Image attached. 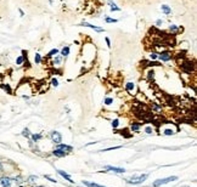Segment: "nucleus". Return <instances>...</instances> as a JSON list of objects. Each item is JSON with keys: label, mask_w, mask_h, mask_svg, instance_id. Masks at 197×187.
I'll return each mask as SVG.
<instances>
[{"label": "nucleus", "mask_w": 197, "mask_h": 187, "mask_svg": "<svg viewBox=\"0 0 197 187\" xmlns=\"http://www.w3.org/2000/svg\"><path fill=\"white\" fill-rule=\"evenodd\" d=\"M147 178H149V174H142V175H139V176H133L131 179L127 180V182L130 184V185H140L142 182H145Z\"/></svg>", "instance_id": "f257e3e1"}, {"label": "nucleus", "mask_w": 197, "mask_h": 187, "mask_svg": "<svg viewBox=\"0 0 197 187\" xmlns=\"http://www.w3.org/2000/svg\"><path fill=\"white\" fill-rule=\"evenodd\" d=\"M178 178L177 176H169V178H164V179H158L156 181H153L152 186L153 187H160L162 185H166V184H169L170 181H177Z\"/></svg>", "instance_id": "f03ea898"}, {"label": "nucleus", "mask_w": 197, "mask_h": 187, "mask_svg": "<svg viewBox=\"0 0 197 187\" xmlns=\"http://www.w3.org/2000/svg\"><path fill=\"white\" fill-rule=\"evenodd\" d=\"M50 139H51L52 142H55L56 145H58V143L62 142V135L58 131H51L50 132Z\"/></svg>", "instance_id": "7ed1b4c3"}, {"label": "nucleus", "mask_w": 197, "mask_h": 187, "mask_svg": "<svg viewBox=\"0 0 197 187\" xmlns=\"http://www.w3.org/2000/svg\"><path fill=\"white\" fill-rule=\"evenodd\" d=\"M158 58L162 62H168L172 60V54L169 51H162L161 54H158Z\"/></svg>", "instance_id": "20e7f679"}, {"label": "nucleus", "mask_w": 197, "mask_h": 187, "mask_svg": "<svg viewBox=\"0 0 197 187\" xmlns=\"http://www.w3.org/2000/svg\"><path fill=\"white\" fill-rule=\"evenodd\" d=\"M11 184H12V180L9 176H1L0 178V185H1V187H11Z\"/></svg>", "instance_id": "39448f33"}, {"label": "nucleus", "mask_w": 197, "mask_h": 187, "mask_svg": "<svg viewBox=\"0 0 197 187\" xmlns=\"http://www.w3.org/2000/svg\"><path fill=\"white\" fill-rule=\"evenodd\" d=\"M79 26H82V27H89V28L94 29L95 32H99V33H102L105 32V29L101 28V27H97V26H94V24H90V23H88V22H82Z\"/></svg>", "instance_id": "423d86ee"}, {"label": "nucleus", "mask_w": 197, "mask_h": 187, "mask_svg": "<svg viewBox=\"0 0 197 187\" xmlns=\"http://www.w3.org/2000/svg\"><path fill=\"white\" fill-rule=\"evenodd\" d=\"M105 169H106V170H110V171H113V173H117V174H123V173H125V169L124 168H118V167H112V165H107Z\"/></svg>", "instance_id": "0eeeda50"}, {"label": "nucleus", "mask_w": 197, "mask_h": 187, "mask_svg": "<svg viewBox=\"0 0 197 187\" xmlns=\"http://www.w3.org/2000/svg\"><path fill=\"white\" fill-rule=\"evenodd\" d=\"M56 148H58V150H62L63 152H66V153H68V152H72V151H73V147H72V146H69V145H66V143H58Z\"/></svg>", "instance_id": "6e6552de"}, {"label": "nucleus", "mask_w": 197, "mask_h": 187, "mask_svg": "<svg viewBox=\"0 0 197 187\" xmlns=\"http://www.w3.org/2000/svg\"><path fill=\"white\" fill-rule=\"evenodd\" d=\"M57 174H58V175H61V176L65 179V180H67V181H68V182H71V184H73V182H74V181H72L71 176H69L67 173H65L63 170H57Z\"/></svg>", "instance_id": "1a4fd4ad"}, {"label": "nucleus", "mask_w": 197, "mask_h": 187, "mask_svg": "<svg viewBox=\"0 0 197 187\" xmlns=\"http://www.w3.org/2000/svg\"><path fill=\"white\" fill-rule=\"evenodd\" d=\"M52 154H54V156H56V157H58V158H62V157H65L67 153H66V152H63L62 150L55 148V150L52 151Z\"/></svg>", "instance_id": "9d476101"}, {"label": "nucleus", "mask_w": 197, "mask_h": 187, "mask_svg": "<svg viewBox=\"0 0 197 187\" xmlns=\"http://www.w3.org/2000/svg\"><path fill=\"white\" fill-rule=\"evenodd\" d=\"M108 5H110L111 11H121V7H118V6L116 5V2L112 1V0H108Z\"/></svg>", "instance_id": "9b49d317"}, {"label": "nucleus", "mask_w": 197, "mask_h": 187, "mask_svg": "<svg viewBox=\"0 0 197 187\" xmlns=\"http://www.w3.org/2000/svg\"><path fill=\"white\" fill-rule=\"evenodd\" d=\"M30 139H32L33 142H38V141H40L43 139V135H41V134H32V135H30Z\"/></svg>", "instance_id": "f8f14e48"}, {"label": "nucleus", "mask_w": 197, "mask_h": 187, "mask_svg": "<svg viewBox=\"0 0 197 187\" xmlns=\"http://www.w3.org/2000/svg\"><path fill=\"white\" fill-rule=\"evenodd\" d=\"M161 10H162V12L166 13V15H170V13H172V9L169 7L168 5H162V6H161Z\"/></svg>", "instance_id": "ddd939ff"}, {"label": "nucleus", "mask_w": 197, "mask_h": 187, "mask_svg": "<svg viewBox=\"0 0 197 187\" xmlns=\"http://www.w3.org/2000/svg\"><path fill=\"white\" fill-rule=\"evenodd\" d=\"M135 89V84L133 83V82H128L127 84H125V90L127 91H133Z\"/></svg>", "instance_id": "4468645a"}, {"label": "nucleus", "mask_w": 197, "mask_h": 187, "mask_svg": "<svg viewBox=\"0 0 197 187\" xmlns=\"http://www.w3.org/2000/svg\"><path fill=\"white\" fill-rule=\"evenodd\" d=\"M130 130L131 131H139L140 130V123H133L130 125Z\"/></svg>", "instance_id": "2eb2a0df"}, {"label": "nucleus", "mask_w": 197, "mask_h": 187, "mask_svg": "<svg viewBox=\"0 0 197 187\" xmlns=\"http://www.w3.org/2000/svg\"><path fill=\"white\" fill-rule=\"evenodd\" d=\"M69 55V46H65L61 50V56L62 57H67Z\"/></svg>", "instance_id": "dca6fc26"}, {"label": "nucleus", "mask_w": 197, "mask_h": 187, "mask_svg": "<svg viewBox=\"0 0 197 187\" xmlns=\"http://www.w3.org/2000/svg\"><path fill=\"white\" fill-rule=\"evenodd\" d=\"M56 55H58V50L57 49H52L47 52V57H55Z\"/></svg>", "instance_id": "f3484780"}, {"label": "nucleus", "mask_w": 197, "mask_h": 187, "mask_svg": "<svg viewBox=\"0 0 197 187\" xmlns=\"http://www.w3.org/2000/svg\"><path fill=\"white\" fill-rule=\"evenodd\" d=\"M37 180H38L37 175H29L28 179H27V182H28V184H34Z\"/></svg>", "instance_id": "a211bd4d"}, {"label": "nucleus", "mask_w": 197, "mask_h": 187, "mask_svg": "<svg viewBox=\"0 0 197 187\" xmlns=\"http://www.w3.org/2000/svg\"><path fill=\"white\" fill-rule=\"evenodd\" d=\"M83 185L86 187H100V185H97L95 182H89V181H83Z\"/></svg>", "instance_id": "6ab92c4d"}, {"label": "nucleus", "mask_w": 197, "mask_h": 187, "mask_svg": "<svg viewBox=\"0 0 197 187\" xmlns=\"http://www.w3.org/2000/svg\"><path fill=\"white\" fill-rule=\"evenodd\" d=\"M11 180H12L13 182H16L17 185H21V184L23 182V179L21 178V176H15V178H11Z\"/></svg>", "instance_id": "aec40b11"}, {"label": "nucleus", "mask_w": 197, "mask_h": 187, "mask_svg": "<svg viewBox=\"0 0 197 187\" xmlns=\"http://www.w3.org/2000/svg\"><path fill=\"white\" fill-rule=\"evenodd\" d=\"M23 62H24V56H23V55H22V56H18L16 58V65L17 66H22Z\"/></svg>", "instance_id": "412c9836"}, {"label": "nucleus", "mask_w": 197, "mask_h": 187, "mask_svg": "<svg viewBox=\"0 0 197 187\" xmlns=\"http://www.w3.org/2000/svg\"><path fill=\"white\" fill-rule=\"evenodd\" d=\"M180 28H179L178 26H175V24H172L170 27H169V32H172V33H178Z\"/></svg>", "instance_id": "4be33fe9"}, {"label": "nucleus", "mask_w": 197, "mask_h": 187, "mask_svg": "<svg viewBox=\"0 0 197 187\" xmlns=\"http://www.w3.org/2000/svg\"><path fill=\"white\" fill-rule=\"evenodd\" d=\"M0 88H1V89H4V90H5V91H6V93L7 94H11L12 93V90H11V88H10V85L9 84H2V85H0Z\"/></svg>", "instance_id": "5701e85b"}, {"label": "nucleus", "mask_w": 197, "mask_h": 187, "mask_svg": "<svg viewBox=\"0 0 197 187\" xmlns=\"http://www.w3.org/2000/svg\"><path fill=\"white\" fill-rule=\"evenodd\" d=\"M30 135H32V134H30L29 129H27V128H26V129H23V130H22V136H24V137L29 139V137H30Z\"/></svg>", "instance_id": "b1692460"}, {"label": "nucleus", "mask_w": 197, "mask_h": 187, "mask_svg": "<svg viewBox=\"0 0 197 187\" xmlns=\"http://www.w3.org/2000/svg\"><path fill=\"white\" fill-rule=\"evenodd\" d=\"M34 62H35V65H40L41 63V56H40V54H35L34 55Z\"/></svg>", "instance_id": "393cba45"}, {"label": "nucleus", "mask_w": 197, "mask_h": 187, "mask_svg": "<svg viewBox=\"0 0 197 187\" xmlns=\"http://www.w3.org/2000/svg\"><path fill=\"white\" fill-rule=\"evenodd\" d=\"M61 62H62V56H55V58H54V62H52V63H54L55 66H58L60 63H61Z\"/></svg>", "instance_id": "a878e982"}, {"label": "nucleus", "mask_w": 197, "mask_h": 187, "mask_svg": "<svg viewBox=\"0 0 197 187\" xmlns=\"http://www.w3.org/2000/svg\"><path fill=\"white\" fill-rule=\"evenodd\" d=\"M153 78H155V72L151 69V71L147 72V79H149L150 82H152V80H153Z\"/></svg>", "instance_id": "bb28decb"}, {"label": "nucleus", "mask_w": 197, "mask_h": 187, "mask_svg": "<svg viewBox=\"0 0 197 187\" xmlns=\"http://www.w3.org/2000/svg\"><path fill=\"white\" fill-rule=\"evenodd\" d=\"M105 22H106V23H117L118 19L111 18V17H105Z\"/></svg>", "instance_id": "cd10ccee"}, {"label": "nucleus", "mask_w": 197, "mask_h": 187, "mask_svg": "<svg viewBox=\"0 0 197 187\" xmlns=\"http://www.w3.org/2000/svg\"><path fill=\"white\" fill-rule=\"evenodd\" d=\"M163 134L167 135V136H170V135L174 134V130H173V129H164V130H163Z\"/></svg>", "instance_id": "c85d7f7f"}, {"label": "nucleus", "mask_w": 197, "mask_h": 187, "mask_svg": "<svg viewBox=\"0 0 197 187\" xmlns=\"http://www.w3.org/2000/svg\"><path fill=\"white\" fill-rule=\"evenodd\" d=\"M149 57H150L151 60H157V58H158V54H157V52H153V51H152L150 55H149Z\"/></svg>", "instance_id": "c756f323"}, {"label": "nucleus", "mask_w": 197, "mask_h": 187, "mask_svg": "<svg viewBox=\"0 0 197 187\" xmlns=\"http://www.w3.org/2000/svg\"><path fill=\"white\" fill-rule=\"evenodd\" d=\"M111 125H112V128H113V129L118 128V125H119V120H118V119H114V120H112V123H111Z\"/></svg>", "instance_id": "7c9ffc66"}, {"label": "nucleus", "mask_w": 197, "mask_h": 187, "mask_svg": "<svg viewBox=\"0 0 197 187\" xmlns=\"http://www.w3.org/2000/svg\"><path fill=\"white\" fill-rule=\"evenodd\" d=\"M122 146H116V147H108V148H105V150L100 151V152H106V151H112V150H119Z\"/></svg>", "instance_id": "2f4dec72"}, {"label": "nucleus", "mask_w": 197, "mask_h": 187, "mask_svg": "<svg viewBox=\"0 0 197 187\" xmlns=\"http://www.w3.org/2000/svg\"><path fill=\"white\" fill-rule=\"evenodd\" d=\"M51 85H52V86H55V88L58 86V80H57L56 78H52V79H51Z\"/></svg>", "instance_id": "473e14b6"}, {"label": "nucleus", "mask_w": 197, "mask_h": 187, "mask_svg": "<svg viewBox=\"0 0 197 187\" xmlns=\"http://www.w3.org/2000/svg\"><path fill=\"white\" fill-rule=\"evenodd\" d=\"M152 108H153L155 111H161V109H162V107L158 106L157 103H152Z\"/></svg>", "instance_id": "72a5a7b5"}, {"label": "nucleus", "mask_w": 197, "mask_h": 187, "mask_svg": "<svg viewBox=\"0 0 197 187\" xmlns=\"http://www.w3.org/2000/svg\"><path fill=\"white\" fill-rule=\"evenodd\" d=\"M152 131H153V129H152L151 126H146V128H145V132H146V134H152Z\"/></svg>", "instance_id": "f704fd0d"}, {"label": "nucleus", "mask_w": 197, "mask_h": 187, "mask_svg": "<svg viewBox=\"0 0 197 187\" xmlns=\"http://www.w3.org/2000/svg\"><path fill=\"white\" fill-rule=\"evenodd\" d=\"M112 102H113V98H111V97H107L105 100V104H111Z\"/></svg>", "instance_id": "c9c22d12"}, {"label": "nucleus", "mask_w": 197, "mask_h": 187, "mask_svg": "<svg viewBox=\"0 0 197 187\" xmlns=\"http://www.w3.org/2000/svg\"><path fill=\"white\" fill-rule=\"evenodd\" d=\"M45 179H46V180H49V181H50V182H56V180H55V179L50 178V176H49V175H45Z\"/></svg>", "instance_id": "e433bc0d"}, {"label": "nucleus", "mask_w": 197, "mask_h": 187, "mask_svg": "<svg viewBox=\"0 0 197 187\" xmlns=\"http://www.w3.org/2000/svg\"><path fill=\"white\" fill-rule=\"evenodd\" d=\"M105 40H106V44H107V46L111 47V40H110V38H105Z\"/></svg>", "instance_id": "4c0bfd02"}, {"label": "nucleus", "mask_w": 197, "mask_h": 187, "mask_svg": "<svg viewBox=\"0 0 197 187\" xmlns=\"http://www.w3.org/2000/svg\"><path fill=\"white\" fill-rule=\"evenodd\" d=\"M4 171V165H2V162H0V173Z\"/></svg>", "instance_id": "58836bf2"}, {"label": "nucleus", "mask_w": 197, "mask_h": 187, "mask_svg": "<svg viewBox=\"0 0 197 187\" xmlns=\"http://www.w3.org/2000/svg\"><path fill=\"white\" fill-rule=\"evenodd\" d=\"M156 24H157V26H161V24H163V21H162V19H158V21L156 22Z\"/></svg>", "instance_id": "ea45409f"}, {"label": "nucleus", "mask_w": 197, "mask_h": 187, "mask_svg": "<svg viewBox=\"0 0 197 187\" xmlns=\"http://www.w3.org/2000/svg\"><path fill=\"white\" fill-rule=\"evenodd\" d=\"M18 12H19V15H21V16H22V17H23V16H24V12H23V11H22V10H21V9L18 10Z\"/></svg>", "instance_id": "a19ab883"}, {"label": "nucleus", "mask_w": 197, "mask_h": 187, "mask_svg": "<svg viewBox=\"0 0 197 187\" xmlns=\"http://www.w3.org/2000/svg\"><path fill=\"white\" fill-rule=\"evenodd\" d=\"M35 187H45V186H35Z\"/></svg>", "instance_id": "79ce46f5"}, {"label": "nucleus", "mask_w": 197, "mask_h": 187, "mask_svg": "<svg viewBox=\"0 0 197 187\" xmlns=\"http://www.w3.org/2000/svg\"><path fill=\"white\" fill-rule=\"evenodd\" d=\"M100 187H102V186H100Z\"/></svg>", "instance_id": "37998d69"}]
</instances>
